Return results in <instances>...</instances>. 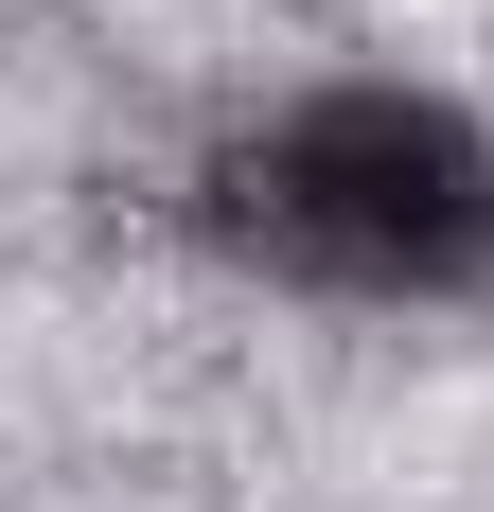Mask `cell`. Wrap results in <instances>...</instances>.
<instances>
[{
    "label": "cell",
    "instance_id": "1",
    "mask_svg": "<svg viewBox=\"0 0 494 512\" xmlns=\"http://www.w3.org/2000/svg\"><path fill=\"white\" fill-rule=\"evenodd\" d=\"M212 248L318 301H459L494 265V142L424 89H300L212 142Z\"/></svg>",
    "mask_w": 494,
    "mask_h": 512
}]
</instances>
